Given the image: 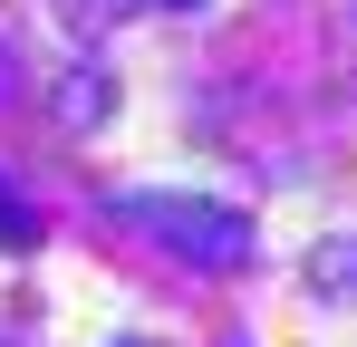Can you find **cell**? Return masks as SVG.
<instances>
[{"instance_id":"obj_1","label":"cell","mask_w":357,"mask_h":347,"mask_svg":"<svg viewBox=\"0 0 357 347\" xmlns=\"http://www.w3.org/2000/svg\"><path fill=\"white\" fill-rule=\"evenodd\" d=\"M116 213L145 231V241H165L174 261H193V270H241V261H251V222H241L232 203H193V193H126Z\"/></svg>"},{"instance_id":"obj_4","label":"cell","mask_w":357,"mask_h":347,"mask_svg":"<svg viewBox=\"0 0 357 347\" xmlns=\"http://www.w3.org/2000/svg\"><path fill=\"white\" fill-rule=\"evenodd\" d=\"M29 241H39V222H29L20 203H0V251H29Z\"/></svg>"},{"instance_id":"obj_5","label":"cell","mask_w":357,"mask_h":347,"mask_svg":"<svg viewBox=\"0 0 357 347\" xmlns=\"http://www.w3.org/2000/svg\"><path fill=\"white\" fill-rule=\"evenodd\" d=\"M145 10H193V0H145Z\"/></svg>"},{"instance_id":"obj_2","label":"cell","mask_w":357,"mask_h":347,"mask_svg":"<svg viewBox=\"0 0 357 347\" xmlns=\"http://www.w3.org/2000/svg\"><path fill=\"white\" fill-rule=\"evenodd\" d=\"M97 107H107V77H97V68L59 87V116H68V125H97Z\"/></svg>"},{"instance_id":"obj_3","label":"cell","mask_w":357,"mask_h":347,"mask_svg":"<svg viewBox=\"0 0 357 347\" xmlns=\"http://www.w3.org/2000/svg\"><path fill=\"white\" fill-rule=\"evenodd\" d=\"M309 280H319V289L348 280V289H357V241H319V251H309Z\"/></svg>"}]
</instances>
